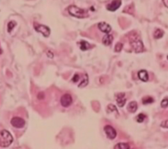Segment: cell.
Listing matches in <instances>:
<instances>
[{
  "mask_svg": "<svg viewBox=\"0 0 168 149\" xmlns=\"http://www.w3.org/2000/svg\"><path fill=\"white\" fill-rule=\"evenodd\" d=\"M13 140V137L7 130H2L0 131V147H8L12 144Z\"/></svg>",
  "mask_w": 168,
  "mask_h": 149,
  "instance_id": "1",
  "label": "cell"
},
{
  "mask_svg": "<svg viewBox=\"0 0 168 149\" xmlns=\"http://www.w3.org/2000/svg\"><path fill=\"white\" fill-rule=\"evenodd\" d=\"M68 13L73 17L83 19L88 16V12L86 10L79 8L75 5L70 6L68 8Z\"/></svg>",
  "mask_w": 168,
  "mask_h": 149,
  "instance_id": "2",
  "label": "cell"
},
{
  "mask_svg": "<svg viewBox=\"0 0 168 149\" xmlns=\"http://www.w3.org/2000/svg\"><path fill=\"white\" fill-rule=\"evenodd\" d=\"M131 44L132 47V48L134 49V51L136 53H139L142 52L144 49V45L142 43V41L139 40L138 38H134L131 41Z\"/></svg>",
  "mask_w": 168,
  "mask_h": 149,
  "instance_id": "3",
  "label": "cell"
},
{
  "mask_svg": "<svg viewBox=\"0 0 168 149\" xmlns=\"http://www.w3.org/2000/svg\"><path fill=\"white\" fill-rule=\"evenodd\" d=\"M11 124L13 126L14 128L17 129H21L24 127L26 124V122L25 120L19 117H14L11 119L10 121Z\"/></svg>",
  "mask_w": 168,
  "mask_h": 149,
  "instance_id": "4",
  "label": "cell"
},
{
  "mask_svg": "<svg viewBox=\"0 0 168 149\" xmlns=\"http://www.w3.org/2000/svg\"><path fill=\"white\" fill-rule=\"evenodd\" d=\"M35 30L37 32L42 34L44 37H49L50 34V30L49 27H47L45 25L42 24H37V26H35Z\"/></svg>",
  "mask_w": 168,
  "mask_h": 149,
  "instance_id": "5",
  "label": "cell"
},
{
  "mask_svg": "<svg viewBox=\"0 0 168 149\" xmlns=\"http://www.w3.org/2000/svg\"><path fill=\"white\" fill-rule=\"evenodd\" d=\"M104 131H105L107 138L111 139H113L116 137L117 133L116 130L115 129V128H113L111 126L109 125L106 126L104 127Z\"/></svg>",
  "mask_w": 168,
  "mask_h": 149,
  "instance_id": "6",
  "label": "cell"
},
{
  "mask_svg": "<svg viewBox=\"0 0 168 149\" xmlns=\"http://www.w3.org/2000/svg\"><path fill=\"white\" fill-rule=\"evenodd\" d=\"M72 98L71 94H65L63 95L60 100V102H61L62 105L64 107H68L71 106L72 103Z\"/></svg>",
  "mask_w": 168,
  "mask_h": 149,
  "instance_id": "7",
  "label": "cell"
},
{
  "mask_svg": "<svg viewBox=\"0 0 168 149\" xmlns=\"http://www.w3.org/2000/svg\"><path fill=\"white\" fill-rule=\"evenodd\" d=\"M98 27L102 31V33L108 34L111 31V26L109 24L106 23V22H101V23L98 24Z\"/></svg>",
  "mask_w": 168,
  "mask_h": 149,
  "instance_id": "8",
  "label": "cell"
},
{
  "mask_svg": "<svg viewBox=\"0 0 168 149\" xmlns=\"http://www.w3.org/2000/svg\"><path fill=\"white\" fill-rule=\"evenodd\" d=\"M122 5L121 1H113L111 3L107 5V9L111 12H115Z\"/></svg>",
  "mask_w": 168,
  "mask_h": 149,
  "instance_id": "9",
  "label": "cell"
},
{
  "mask_svg": "<svg viewBox=\"0 0 168 149\" xmlns=\"http://www.w3.org/2000/svg\"><path fill=\"white\" fill-rule=\"evenodd\" d=\"M126 98L125 93H119L116 95V102L120 107H123L126 103Z\"/></svg>",
  "mask_w": 168,
  "mask_h": 149,
  "instance_id": "10",
  "label": "cell"
},
{
  "mask_svg": "<svg viewBox=\"0 0 168 149\" xmlns=\"http://www.w3.org/2000/svg\"><path fill=\"white\" fill-rule=\"evenodd\" d=\"M138 77L142 82H147L149 79V75L147 71L142 69L138 72Z\"/></svg>",
  "mask_w": 168,
  "mask_h": 149,
  "instance_id": "11",
  "label": "cell"
},
{
  "mask_svg": "<svg viewBox=\"0 0 168 149\" xmlns=\"http://www.w3.org/2000/svg\"><path fill=\"white\" fill-rule=\"evenodd\" d=\"M127 109L131 113H135L138 110V103L136 101H131L130 102L127 106Z\"/></svg>",
  "mask_w": 168,
  "mask_h": 149,
  "instance_id": "12",
  "label": "cell"
},
{
  "mask_svg": "<svg viewBox=\"0 0 168 149\" xmlns=\"http://www.w3.org/2000/svg\"><path fill=\"white\" fill-rule=\"evenodd\" d=\"M113 41V36L111 34H107L102 38V43L106 46H109L112 43Z\"/></svg>",
  "mask_w": 168,
  "mask_h": 149,
  "instance_id": "13",
  "label": "cell"
},
{
  "mask_svg": "<svg viewBox=\"0 0 168 149\" xmlns=\"http://www.w3.org/2000/svg\"><path fill=\"white\" fill-rule=\"evenodd\" d=\"M114 149H130V146L127 143H118L115 146Z\"/></svg>",
  "mask_w": 168,
  "mask_h": 149,
  "instance_id": "14",
  "label": "cell"
},
{
  "mask_svg": "<svg viewBox=\"0 0 168 149\" xmlns=\"http://www.w3.org/2000/svg\"><path fill=\"white\" fill-rule=\"evenodd\" d=\"M79 44H80V49L82 50H86L90 48V45L86 41L82 40L81 42L79 43Z\"/></svg>",
  "mask_w": 168,
  "mask_h": 149,
  "instance_id": "15",
  "label": "cell"
},
{
  "mask_svg": "<svg viewBox=\"0 0 168 149\" xmlns=\"http://www.w3.org/2000/svg\"><path fill=\"white\" fill-rule=\"evenodd\" d=\"M88 84V77L87 74H85V76L84 77L83 79H82V80L81 82V83L79 84L78 87L80 88L84 87L86 86Z\"/></svg>",
  "mask_w": 168,
  "mask_h": 149,
  "instance_id": "16",
  "label": "cell"
},
{
  "mask_svg": "<svg viewBox=\"0 0 168 149\" xmlns=\"http://www.w3.org/2000/svg\"><path fill=\"white\" fill-rule=\"evenodd\" d=\"M164 35V31L160 29H157L153 33V36L155 39L161 38Z\"/></svg>",
  "mask_w": 168,
  "mask_h": 149,
  "instance_id": "17",
  "label": "cell"
},
{
  "mask_svg": "<svg viewBox=\"0 0 168 149\" xmlns=\"http://www.w3.org/2000/svg\"><path fill=\"white\" fill-rule=\"evenodd\" d=\"M142 102L144 104H151L154 102V100L150 96H145L142 98Z\"/></svg>",
  "mask_w": 168,
  "mask_h": 149,
  "instance_id": "18",
  "label": "cell"
},
{
  "mask_svg": "<svg viewBox=\"0 0 168 149\" xmlns=\"http://www.w3.org/2000/svg\"><path fill=\"white\" fill-rule=\"evenodd\" d=\"M146 118V115L143 113H139V115L136 117V120H137V122L141 123L142 122L144 121V119Z\"/></svg>",
  "mask_w": 168,
  "mask_h": 149,
  "instance_id": "19",
  "label": "cell"
},
{
  "mask_svg": "<svg viewBox=\"0 0 168 149\" xmlns=\"http://www.w3.org/2000/svg\"><path fill=\"white\" fill-rule=\"evenodd\" d=\"M123 44L120 42L117 43L115 47V51L116 52H120L123 49Z\"/></svg>",
  "mask_w": 168,
  "mask_h": 149,
  "instance_id": "20",
  "label": "cell"
},
{
  "mask_svg": "<svg viewBox=\"0 0 168 149\" xmlns=\"http://www.w3.org/2000/svg\"><path fill=\"white\" fill-rule=\"evenodd\" d=\"M15 25H16V23H15L14 21H10V23L8 24V32H10L12 30V29L15 27Z\"/></svg>",
  "mask_w": 168,
  "mask_h": 149,
  "instance_id": "21",
  "label": "cell"
},
{
  "mask_svg": "<svg viewBox=\"0 0 168 149\" xmlns=\"http://www.w3.org/2000/svg\"><path fill=\"white\" fill-rule=\"evenodd\" d=\"M167 103H168V100L167 98H166L165 99H164L161 102V106L163 108H166L167 107Z\"/></svg>",
  "mask_w": 168,
  "mask_h": 149,
  "instance_id": "22",
  "label": "cell"
},
{
  "mask_svg": "<svg viewBox=\"0 0 168 149\" xmlns=\"http://www.w3.org/2000/svg\"><path fill=\"white\" fill-rule=\"evenodd\" d=\"M79 76L77 74H75L72 78V81L74 82H77L79 80Z\"/></svg>",
  "mask_w": 168,
  "mask_h": 149,
  "instance_id": "23",
  "label": "cell"
}]
</instances>
